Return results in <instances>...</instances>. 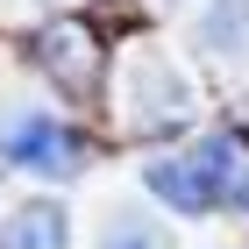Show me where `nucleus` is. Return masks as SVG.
<instances>
[{
    "mask_svg": "<svg viewBox=\"0 0 249 249\" xmlns=\"http://www.w3.org/2000/svg\"><path fill=\"white\" fill-rule=\"evenodd\" d=\"M64 242H71V221L50 199H29L0 221V249H64Z\"/></svg>",
    "mask_w": 249,
    "mask_h": 249,
    "instance_id": "39448f33",
    "label": "nucleus"
},
{
    "mask_svg": "<svg viewBox=\"0 0 249 249\" xmlns=\"http://www.w3.org/2000/svg\"><path fill=\"white\" fill-rule=\"evenodd\" d=\"M128 93H135V128H178L185 107H192V86L150 50L128 64Z\"/></svg>",
    "mask_w": 249,
    "mask_h": 249,
    "instance_id": "20e7f679",
    "label": "nucleus"
},
{
    "mask_svg": "<svg viewBox=\"0 0 249 249\" xmlns=\"http://www.w3.org/2000/svg\"><path fill=\"white\" fill-rule=\"evenodd\" d=\"M213 50H249V21H242V0H213V21H207Z\"/></svg>",
    "mask_w": 249,
    "mask_h": 249,
    "instance_id": "0eeeda50",
    "label": "nucleus"
},
{
    "mask_svg": "<svg viewBox=\"0 0 249 249\" xmlns=\"http://www.w3.org/2000/svg\"><path fill=\"white\" fill-rule=\"evenodd\" d=\"M36 64L57 78L71 100H93L100 93V71H107V43L86 29V21H50L36 36Z\"/></svg>",
    "mask_w": 249,
    "mask_h": 249,
    "instance_id": "7ed1b4c3",
    "label": "nucleus"
},
{
    "mask_svg": "<svg viewBox=\"0 0 249 249\" xmlns=\"http://www.w3.org/2000/svg\"><path fill=\"white\" fill-rule=\"evenodd\" d=\"M0 164L15 171H36V178H71L86 164V135L71 121L43 114V107H21V114L0 121Z\"/></svg>",
    "mask_w": 249,
    "mask_h": 249,
    "instance_id": "f03ea898",
    "label": "nucleus"
},
{
    "mask_svg": "<svg viewBox=\"0 0 249 249\" xmlns=\"http://www.w3.org/2000/svg\"><path fill=\"white\" fill-rule=\"evenodd\" d=\"M100 249H164V235H157V221H142V213H114L107 235H100Z\"/></svg>",
    "mask_w": 249,
    "mask_h": 249,
    "instance_id": "423d86ee",
    "label": "nucleus"
},
{
    "mask_svg": "<svg viewBox=\"0 0 249 249\" xmlns=\"http://www.w3.org/2000/svg\"><path fill=\"white\" fill-rule=\"evenodd\" d=\"M142 178H150V192L171 213H213V207H242L249 213V150H242L235 128L199 135L178 157H150Z\"/></svg>",
    "mask_w": 249,
    "mask_h": 249,
    "instance_id": "f257e3e1",
    "label": "nucleus"
}]
</instances>
